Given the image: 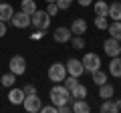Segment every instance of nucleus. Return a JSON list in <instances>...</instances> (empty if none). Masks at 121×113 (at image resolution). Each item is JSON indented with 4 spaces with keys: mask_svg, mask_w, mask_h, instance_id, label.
<instances>
[{
    "mask_svg": "<svg viewBox=\"0 0 121 113\" xmlns=\"http://www.w3.org/2000/svg\"><path fill=\"white\" fill-rule=\"evenodd\" d=\"M109 75H113L115 79L121 77V55L119 56H111V63H109Z\"/></svg>",
    "mask_w": 121,
    "mask_h": 113,
    "instance_id": "14",
    "label": "nucleus"
},
{
    "mask_svg": "<svg viewBox=\"0 0 121 113\" xmlns=\"http://www.w3.org/2000/svg\"><path fill=\"white\" fill-rule=\"evenodd\" d=\"M22 91H24L26 95H30V93H36V87H35V85H26V87L22 89Z\"/></svg>",
    "mask_w": 121,
    "mask_h": 113,
    "instance_id": "33",
    "label": "nucleus"
},
{
    "mask_svg": "<svg viewBox=\"0 0 121 113\" xmlns=\"http://www.w3.org/2000/svg\"><path fill=\"white\" fill-rule=\"evenodd\" d=\"M77 83H79V77H73V75H67V77L63 79V85H65L69 91L75 87V85H77Z\"/></svg>",
    "mask_w": 121,
    "mask_h": 113,
    "instance_id": "25",
    "label": "nucleus"
},
{
    "mask_svg": "<svg viewBox=\"0 0 121 113\" xmlns=\"http://www.w3.org/2000/svg\"><path fill=\"white\" fill-rule=\"evenodd\" d=\"M43 36H44V30H39V28H36V30L30 35V39H32V40H40Z\"/></svg>",
    "mask_w": 121,
    "mask_h": 113,
    "instance_id": "32",
    "label": "nucleus"
},
{
    "mask_svg": "<svg viewBox=\"0 0 121 113\" xmlns=\"http://www.w3.org/2000/svg\"><path fill=\"white\" fill-rule=\"evenodd\" d=\"M10 22H12L14 28H26V26H30V14H26V12H22V10H18V12L12 14Z\"/></svg>",
    "mask_w": 121,
    "mask_h": 113,
    "instance_id": "7",
    "label": "nucleus"
},
{
    "mask_svg": "<svg viewBox=\"0 0 121 113\" xmlns=\"http://www.w3.org/2000/svg\"><path fill=\"white\" fill-rule=\"evenodd\" d=\"M107 30H109V35H111L113 39L119 40V39H121V20H113V22H109Z\"/></svg>",
    "mask_w": 121,
    "mask_h": 113,
    "instance_id": "20",
    "label": "nucleus"
},
{
    "mask_svg": "<svg viewBox=\"0 0 121 113\" xmlns=\"http://www.w3.org/2000/svg\"><path fill=\"white\" fill-rule=\"evenodd\" d=\"M91 79H93V83L99 87V85H103V83L107 81V73H105V71H101V69H97V71H93V73H91Z\"/></svg>",
    "mask_w": 121,
    "mask_h": 113,
    "instance_id": "21",
    "label": "nucleus"
},
{
    "mask_svg": "<svg viewBox=\"0 0 121 113\" xmlns=\"http://www.w3.org/2000/svg\"><path fill=\"white\" fill-rule=\"evenodd\" d=\"M81 63H83V67H85V71H89V73L101 69V56L97 55V52H87L81 59Z\"/></svg>",
    "mask_w": 121,
    "mask_h": 113,
    "instance_id": "4",
    "label": "nucleus"
},
{
    "mask_svg": "<svg viewBox=\"0 0 121 113\" xmlns=\"http://www.w3.org/2000/svg\"><path fill=\"white\" fill-rule=\"evenodd\" d=\"M87 95H89V91H87V87L83 85V83H77L73 89H71V97L75 99H87Z\"/></svg>",
    "mask_w": 121,
    "mask_h": 113,
    "instance_id": "16",
    "label": "nucleus"
},
{
    "mask_svg": "<svg viewBox=\"0 0 121 113\" xmlns=\"http://www.w3.org/2000/svg\"><path fill=\"white\" fill-rule=\"evenodd\" d=\"M6 32H8V30H6V22H4V20H0V39H2Z\"/></svg>",
    "mask_w": 121,
    "mask_h": 113,
    "instance_id": "34",
    "label": "nucleus"
},
{
    "mask_svg": "<svg viewBox=\"0 0 121 113\" xmlns=\"http://www.w3.org/2000/svg\"><path fill=\"white\" fill-rule=\"evenodd\" d=\"M67 77V67L63 63H52L48 67V79L52 83H63V79Z\"/></svg>",
    "mask_w": 121,
    "mask_h": 113,
    "instance_id": "3",
    "label": "nucleus"
},
{
    "mask_svg": "<svg viewBox=\"0 0 121 113\" xmlns=\"http://www.w3.org/2000/svg\"><path fill=\"white\" fill-rule=\"evenodd\" d=\"M48 97H51V103L52 105H63V103H71L73 101V97H71V91L63 85V83H56L55 87L48 91Z\"/></svg>",
    "mask_w": 121,
    "mask_h": 113,
    "instance_id": "1",
    "label": "nucleus"
},
{
    "mask_svg": "<svg viewBox=\"0 0 121 113\" xmlns=\"http://www.w3.org/2000/svg\"><path fill=\"white\" fill-rule=\"evenodd\" d=\"M56 6H59V10H69L71 4H73V0H55Z\"/></svg>",
    "mask_w": 121,
    "mask_h": 113,
    "instance_id": "27",
    "label": "nucleus"
},
{
    "mask_svg": "<svg viewBox=\"0 0 121 113\" xmlns=\"http://www.w3.org/2000/svg\"><path fill=\"white\" fill-rule=\"evenodd\" d=\"M65 67H67V75H73V77H81L85 73V67H83L81 59H69Z\"/></svg>",
    "mask_w": 121,
    "mask_h": 113,
    "instance_id": "8",
    "label": "nucleus"
},
{
    "mask_svg": "<svg viewBox=\"0 0 121 113\" xmlns=\"http://www.w3.org/2000/svg\"><path fill=\"white\" fill-rule=\"evenodd\" d=\"M119 44H121V39H119Z\"/></svg>",
    "mask_w": 121,
    "mask_h": 113,
    "instance_id": "37",
    "label": "nucleus"
},
{
    "mask_svg": "<svg viewBox=\"0 0 121 113\" xmlns=\"http://www.w3.org/2000/svg\"><path fill=\"white\" fill-rule=\"evenodd\" d=\"M113 95H115V87L111 83L105 81L103 85H99V99H113Z\"/></svg>",
    "mask_w": 121,
    "mask_h": 113,
    "instance_id": "13",
    "label": "nucleus"
},
{
    "mask_svg": "<svg viewBox=\"0 0 121 113\" xmlns=\"http://www.w3.org/2000/svg\"><path fill=\"white\" fill-rule=\"evenodd\" d=\"M44 2H55V0H44Z\"/></svg>",
    "mask_w": 121,
    "mask_h": 113,
    "instance_id": "36",
    "label": "nucleus"
},
{
    "mask_svg": "<svg viewBox=\"0 0 121 113\" xmlns=\"http://www.w3.org/2000/svg\"><path fill=\"white\" fill-rule=\"evenodd\" d=\"M20 10L26 14H32L36 10V2L35 0H20Z\"/></svg>",
    "mask_w": 121,
    "mask_h": 113,
    "instance_id": "23",
    "label": "nucleus"
},
{
    "mask_svg": "<svg viewBox=\"0 0 121 113\" xmlns=\"http://www.w3.org/2000/svg\"><path fill=\"white\" fill-rule=\"evenodd\" d=\"M101 111H103V113H111V99H103V103H101Z\"/></svg>",
    "mask_w": 121,
    "mask_h": 113,
    "instance_id": "29",
    "label": "nucleus"
},
{
    "mask_svg": "<svg viewBox=\"0 0 121 113\" xmlns=\"http://www.w3.org/2000/svg\"><path fill=\"white\" fill-rule=\"evenodd\" d=\"M103 51L107 52L109 56H119V55H121V44H119V40L113 39V36H109V39L103 43Z\"/></svg>",
    "mask_w": 121,
    "mask_h": 113,
    "instance_id": "9",
    "label": "nucleus"
},
{
    "mask_svg": "<svg viewBox=\"0 0 121 113\" xmlns=\"http://www.w3.org/2000/svg\"><path fill=\"white\" fill-rule=\"evenodd\" d=\"M95 26L99 28V30H107V26H109L107 16H95Z\"/></svg>",
    "mask_w": 121,
    "mask_h": 113,
    "instance_id": "26",
    "label": "nucleus"
},
{
    "mask_svg": "<svg viewBox=\"0 0 121 113\" xmlns=\"http://www.w3.org/2000/svg\"><path fill=\"white\" fill-rule=\"evenodd\" d=\"M71 36H73V32H71V28H67V26H59V28H55V32H52V39H55L56 43H69Z\"/></svg>",
    "mask_w": 121,
    "mask_h": 113,
    "instance_id": "10",
    "label": "nucleus"
},
{
    "mask_svg": "<svg viewBox=\"0 0 121 113\" xmlns=\"http://www.w3.org/2000/svg\"><path fill=\"white\" fill-rule=\"evenodd\" d=\"M117 111H121V99L111 101V113H117Z\"/></svg>",
    "mask_w": 121,
    "mask_h": 113,
    "instance_id": "31",
    "label": "nucleus"
},
{
    "mask_svg": "<svg viewBox=\"0 0 121 113\" xmlns=\"http://www.w3.org/2000/svg\"><path fill=\"white\" fill-rule=\"evenodd\" d=\"M71 44H73V48H77V51H83V48H85V36L83 35H73L71 36Z\"/></svg>",
    "mask_w": 121,
    "mask_h": 113,
    "instance_id": "24",
    "label": "nucleus"
},
{
    "mask_svg": "<svg viewBox=\"0 0 121 113\" xmlns=\"http://www.w3.org/2000/svg\"><path fill=\"white\" fill-rule=\"evenodd\" d=\"M12 14H14V8H12V4H8V2H0V20L10 22Z\"/></svg>",
    "mask_w": 121,
    "mask_h": 113,
    "instance_id": "15",
    "label": "nucleus"
},
{
    "mask_svg": "<svg viewBox=\"0 0 121 113\" xmlns=\"http://www.w3.org/2000/svg\"><path fill=\"white\" fill-rule=\"evenodd\" d=\"M22 107L26 109L28 113H39L40 111V97L36 95V93H30V95H26L24 97V101H22Z\"/></svg>",
    "mask_w": 121,
    "mask_h": 113,
    "instance_id": "6",
    "label": "nucleus"
},
{
    "mask_svg": "<svg viewBox=\"0 0 121 113\" xmlns=\"http://www.w3.org/2000/svg\"><path fill=\"white\" fill-rule=\"evenodd\" d=\"M24 97H26V93L22 91V89H18V87H10V91H8V101H10L12 105H22Z\"/></svg>",
    "mask_w": 121,
    "mask_h": 113,
    "instance_id": "12",
    "label": "nucleus"
},
{
    "mask_svg": "<svg viewBox=\"0 0 121 113\" xmlns=\"http://www.w3.org/2000/svg\"><path fill=\"white\" fill-rule=\"evenodd\" d=\"M47 14H48V16H55V14L56 12H59V6H56V2H47Z\"/></svg>",
    "mask_w": 121,
    "mask_h": 113,
    "instance_id": "28",
    "label": "nucleus"
},
{
    "mask_svg": "<svg viewBox=\"0 0 121 113\" xmlns=\"http://www.w3.org/2000/svg\"><path fill=\"white\" fill-rule=\"evenodd\" d=\"M40 113H56V105H44V107H40Z\"/></svg>",
    "mask_w": 121,
    "mask_h": 113,
    "instance_id": "30",
    "label": "nucleus"
},
{
    "mask_svg": "<svg viewBox=\"0 0 121 113\" xmlns=\"http://www.w3.org/2000/svg\"><path fill=\"white\" fill-rule=\"evenodd\" d=\"M0 83H2V87H6V89L14 87V83H16V75H14V73L2 75V77H0Z\"/></svg>",
    "mask_w": 121,
    "mask_h": 113,
    "instance_id": "22",
    "label": "nucleus"
},
{
    "mask_svg": "<svg viewBox=\"0 0 121 113\" xmlns=\"http://www.w3.org/2000/svg\"><path fill=\"white\" fill-rule=\"evenodd\" d=\"M107 18H111V20H121V2H119V0L113 2V4H109Z\"/></svg>",
    "mask_w": 121,
    "mask_h": 113,
    "instance_id": "17",
    "label": "nucleus"
},
{
    "mask_svg": "<svg viewBox=\"0 0 121 113\" xmlns=\"http://www.w3.org/2000/svg\"><path fill=\"white\" fill-rule=\"evenodd\" d=\"M77 2L83 6V8H87V6H91V4H93V0H77Z\"/></svg>",
    "mask_w": 121,
    "mask_h": 113,
    "instance_id": "35",
    "label": "nucleus"
},
{
    "mask_svg": "<svg viewBox=\"0 0 121 113\" xmlns=\"http://www.w3.org/2000/svg\"><path fill=\"white\" fill-rule=\"evenodd\" d=\"M93 10H95V16H107L109 4L105 0H97V2H93Z\"/></svg>",
    "mask_w": 121,
    "mask_h": 113,
    "instance_id": "19",
    "label": "nucleus"
},
{
    "mask_svg": "<svg viewBox=\"0 0 121 113\" xmlns=\"http://www.w3.org/2000/svg\"><path fill=\"white\" fill-rule=\"evenodd\" d=\"M30 24L39 28V30H47L48 26H51V16L47 14V10H39L36 8L35 12L30 14Z\"/></svg>",
    "mask_w": 121,
    "mask_h": 113,
    "instance_id": "2",
    "label": "nucleus"
},
{
    "mask_svg": "<svg viewBox=\"0 0 121 113\" xmlns=\"http://www.w3.org/2000/svg\"><path fill=\"white\" fill-rule=\"evenodd\" d=\"M8 67H10V73H14L16 77H20V75L26 73V59L22 55H14L12 59H10Z\"/></svg>",
    "mask_w": 121,
    "mask_h": 113,
    "instance_id": "5",
    "label": "nucleus"
},
{
    "mask_svg": "<svg viewBox=\"0 0 121 113\" xmlns=\"http://www.w3.org/2000/svg\"><path fill=\"white\" fill-rule=\"evenodd\" d=\"M71 32H73V35H83L85 36L87 35V28H89V24H87V20L85 18H75L73 22H71Z\"/></svg>",
    "mask_w": 121,
    "mask_h": 113,
    "instance_id": "11",
    "label": "nucleus"
},
{
    "mask_svg": "<svg viewBox=\"0 0 121 113\" xmlns=\"http://www.w3.org/2000/svg\"><path fill=\"white\" fill-rule=\"evenodd\" d=\"M91 107L87 103V99H75L73 101V113H89Z\"/></svg>",
    "mask_w": 121,
    "mask_h": 113,
    "instance_id": "18",
    "label": "nucleus"
}]
</instances>
